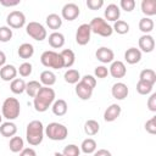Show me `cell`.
I'll return each mask as SVG.
<instances>
[{"label":"cell","mask_w":156,"mask_h":156,"mask_svg":"<svg viewBox=\"0 0 156 156\" xmlns=\"http://www.w3.org/2000/svg\"><path fill=\"white\" fill-rule=\"evenodd\" d=\"M55 90L50 87H41L39 89V91L37 93V95L34 96L33 104H34V108L38 112H45L49 110V107H51V105L55 101Z\"/></svg>","instance_id":"cell-1"},{"label":"cell","mask_w":156,"mask_h":156,"mask_svg":"<svg viewBox=\"0 0 156 156\" xmlns=\"http://www.w3.org/2000/svg\"><path fill=\"white\" fill-rule=\"evenodd\" d=\"M26 139L29 145L37 146L44 139V126L41 121L34 119L27 124L26 128Z\"/></svg>","instance_id":"cell-2"},{"label":"cell","mask_w":156,"mask_h":156,"mask_svg":"<svg viewBox=\"0 0 156 156\" xmlns=\"http://www.w3.org/2000/svg\"><path fill=\"white\" fill-rule=\"evenodd\" d=\"M21 105L16 98H6L1 106V115L7 121H13L20 116Z\"/></svg>","instance_id":"cell-3"},{"label":"cell","mask_w":156,"mask_h":156,"mask_svg":"<svg viewBox=\"0 0 156 156\" xmlns=\"http://www.w3.org/2000/svg\"><path fill=\"white\" fill-rule=\"evenodd\" d=\"M44 134L54 141H61L65 140L68 135V129L66 126L58 123V122H51L49 123L45 129H44Z\"/></svg>","instance_id":"cell-4"},{"label":"cell","mask_w":156,"mask_h":156,"mask_svg":"<svg viewBox=\"0 0 156 156\" xmlns=\"http://www.w3.org/2000/svg\"><path fill=\"white\" fill-rule=\"evenodd\" d=\"M40 62L43 66L52 69H60L63 68V60L60 55V52H56L54 50H46L40 56Z\"/></svg>","instance_id":"cell-5"},{"label":"cell","mask_w":156,"mask_h":156,"mask_svg":"<svg viewBox=\"0 0 156 156\" xmlns=\"http://www.w3.org/2000/svg\"><path fill=\"white\" fill-rule=\"evenodd\" d=\"M89 27H90V30L91 33H95L98 35H101V37H111L112 33H113V29H112V26H110L104 18L101 17H94L90 23H89Z\"/></svg>","instance_id":"cell-6"},{"label":"cell","mask_w":156,"mask_h":156,"mask_svg":"<svg viewBox=\"0 0 156 156\" xmlns=\"http://www.w3.org/2000/svg\"><path fill=\"white\" fill-rule=\"evenodd\" d=\"M26 32L30 38H33L37 41H43L44 39H46V35H48L45 27L41 23L35 22V21L29 22L26 26Z\"/></svg>","instance_id":"cell-7"},{"label":"cell","mask_w":156,"mask_h":156,"mask_svg":"<svg viewBox=\"0 0 156 156\" xmlns=\"http://www.w3.org/2000/svg\"><path fill=\"white\" fill-rule=\"evenodd\" d=\"M6 22H7V27H10L11 29H20L26 24V16L22 11L15 10L11 11L7 17H6Z\"/></svg>","instance_id":"cell-8"},{"label":"cell","mask_w":156,"mask_h":156,"mask_svg":"<svg viewBox=\"0 0 156 156\" xmlns=\"http://www.w3.org/2000/svg\"><path fill=\"white\" fill-rule=\"evenodd\" d=\"M90 35H91V30L89 27V23H83L78 27L77 32H76V41L78 45H87L90 41Z\"/></svg>","instance_id":"cell-9"},{"label":"cell","mask_w":156,"mask_h":156,"mask_svg":"<svg viewBox=\"0 0 156 156\" xmlns=\"http://www.w3.org/2000/svg\"><path fill=\"white\" fill-rule=\"evenodd\" d=\"M80 13L79 6L74 2H67L66 5H63L62 10H61V15L62 18L66 21H74Z\"/></svg>","instance_id":"cell-10"},{"label":"cell","mask_w":156,"mask_h":156,"mask_svg":"<svg viewBox=\"0 0 156 156\" xmlns=\"http://www.w3.org/2000/svg\"><path fill=\"white\" fill-rule=\"evenodd\" d=\"M139 50L143 52H152L155 49V39L150 34H143L139 38Z\"/></svg>","instance_id":"cell-11"},{"label":"cell","mask_w":156,"mask_h":156,"mask_svg":"<svg viewBox=\"0 0 156 156\" xmlns=\"http://www.w3.org/2000/svg\"><path fill=\"white\" fill-rule=\"evenodd\" d=\"M95 56L98 58V61H100L101 63H111L115 58V52L112 51V49L106 48V46H101L96 50Z\"/></svg>","instance_id":"cell-12"},{"label":"cell","mask_w":156,"mask_h":156,"mask_svg":"<svg viewBox=\"0 0 156 156\" xmlns=\"http://www.w3.org/2000/svg\"><path fill=\"white\" fill-rule=\"evenodd\" d=\"M111 94L117 100H124L128 96V94H129V89H128L127 84H124L122 82H117V83H115L112 85Z\"/></svg>","instance_id":"cell-13"},{"label":"cell","mask_w":156,"mask_h":156,"mask_svg":"<svg viewBox=\"0 0 156 156\" xmlns=\"http://www.w3.org/2000/svg\"><path fill=\"white\" fill-rule=\"evenodd\" d=\"M108 74H111L113 78H123L127 74L126 65L122 61H112L111 66L108 68Z\"/></svg>","instance_id":"cell-14"},{"label":"cell","mask_w":156,"mask_h":156,"mask_svg":"<svg viewBox=\"0 0 156 156\" xmlns=\"http://www.w3.org/2000/svg\"><path fill=\"white\" fill-rule=\"evenodd\" d=\"M122 112V108L118 104H111L104 112V119L106 122H113L116 121Z\"/></svg>","instance_id":"cell-15"},{"label":"cell","mask_w":156,"mask_h":156,"mask_svg":"<svg viewBox=\"0 0 156 156\" xmlns=\"http://www.w3.org/2000/svg\"><path fill=\"white\" fill-rule=\"evenodd\" d=\"M104 16L107 21H111V22H116L119 20V16H121V10H119V6H117L116 4H110L106 6L105 9V12H104ZM105 20V21H106Z\"/></svg>","instance_id":"cell-16"},{"label":"cell","mask_w":156,"mask_h":156,"mask_svg":"<svg viewBox=\"0 0 156 156\" xmlns=\"http://www.w3.org/2000/svg\"><path fill=\"white\" fill-rule=\"evenodd\" d=\"M17 76V68L13 65H5L0 68V78L5 82H12Z\"/></svg>","instance_id":"cell-17"},{"label":"cell","mask_w":156,"mask_h":156,"mask_svg":"<svg viewBox=\"0 0 156 156\" xmlns=\"http://www.w3.org/2000/svg\"><path fill=\"white\" fill-rule=\"evenodd\" d=\"M17 133V126L12 121H6L0 124V134L5 138H12Z\"/></svg>","instance_id":"cell-18"},{"label":"cell","mask_w":156,"mask_h":156,"mask_svg":"<svg viewBox=\"0 0 156 156\" xmlns=\"http://www.w3.org/2000/svg\"><path fill=\"white\" fill-rule=\"evenodd\" d=\"M124 60L129 65H135L141 60V51L136 48H129L124 52Z\"/></svg>","instance_id":"cell-19"},{"label":"cell","mask_w":156,"mask_h":156,"mask_svg":"<svg viewBox=\"0 0 156 156\" xmlns=\"http://www.w3.org/2000/svg\"><path fill=\"white\" fill-rule=\"evenodd\" d=\"M93 90H94V89L89 88L87 84H84V83L80 82V80L76 84V94H77L78 98L82 99V100H89V99L91 98V95H93Z\"/></svg>","instance_id":"cell-20"},{"label":"cell","mask_w":156,"mask_h":156,"mask_svg":"<svg viewBox=\"0 0 156 156\" xmlns=\"http://www.w3.org/2000/svg\"><path fill=\"white\" fill-rule=\"evenodd\" d=\"M51 110H52V113L61 117V116H65L68 111V105L67 102L63 100V99H58V100H55L54 104L51 105Z\"/></svg>","instance_id":"cell-21"},{"label":"cell","mask_w":156,"mask_h":156,"mask_svg":"<svg viewBox=\"0 0 156 156\" xmlns=\"http://www.w3.org/2000/svg\"><path fill=\"white\" fill-rule=\"evenodd\" d=\"M49 45L54 49H60L65 45V35L60 32H52L49 35Z\"/></svg>","instance_id":"cell-22"},{"label":"cell","mask_w":156,"mask_h":156,"mask_svg":"<svg viewBox=\"0 0 156 156\" xmlns=\"http://www.w3.org/2000/svg\"><path fill=\"white\" fill-rule=\"evenodd\" d=\"M140 7H141V12L146 17L156 15V0H143Z\"/></svg>","instance_id":"cell-23"},{"label":"cell","mask_w":156,"mask_h":156,"mask_svg":"<svg viewBox=\"0 0 156 156\" xmlns=\"http://www.w3.org/2000/svg\"><path fill=\"white\" fill-rule=\"evenodd\" d=\"M62 60H63V67L65 68H69L74 65L76 62V55L73 52V50L71 49H63L61 52H60Z\"/></svg>","instance_id":"cell-24"},{"label":"cell","mask_w":156,"mask_h":156,"mask_svg":"<svg viewBox=\"0 0 156 156\" xmlns=\"http://www.w3.org/2000/svg\"><path fill=\"white\" fill-rule=\"evenodd\" d=\"M17 54L21 58H30L33 55H34V46L29 43H23L18 46V50H17Z\"/></svg>","instance_id":"cell-25"},{"label":"cell","mask_w":156,"mask_h":156,"mask_svg":"<svg viewBox=\"0 0 156 156\" xmlns=\"http://www.w3.org/2000/svg\"><path fill=\"white\" fill-rule=\"evenodd\" d=\"M40 83L44 84V87H51L56 83V74L50 71V69H45L40 73Z\"/></svg>","instance_id":"cell-26"},{"label":"cell","mask_w":156,"mask_h":156,"mask_svg":"<svg viewBox=\"0 0 156 156\" xmlns=\"http://www.w3.org/2000/svg\"><path fill=\"white\" fill-rule=\"evenodd\" d=\"M96 147H98V144L96 141L93 139V138H87L82 141L80 144V150L85 154V155H90V154H94L96 151Z\"/></svg>","instance_id":"cell-27"},{"label":"cell","mask_w":156,"mask_h":156,"mask_svg":"<svg viewBox=\"0 0 156 156\" xmlns=\"http://www.w3.org/2000/svg\"><path fill=\"white\" fill-rule=\"evenodd\" d=\"M45 22H46V26H48L50 29L55 30V32H56V29H58V28L62 26V18H61V16H58L57 13H50V15L46 17Z\"/></svg>","instance_id":"cell-28"},{"label":"cell","mask_w":156,"mask_h":156,"mask_svg":"<svg viewBox=\"0 0 156 156\" xmlns=\"http://www.w3.org/2000/svg\"><path fill=\"white\" fill-rule=\"evenodd\" d=\"M9 147L12 152L17 154V152H21L23 149H24V141L21 136H12L10 139V143H9Z\"/></svg>","instance_id":"cell-29"},{"label":"cell","mask_w":156,"mask_h":156,"mask_svg":"<svg viewBox=\"0 0 156 156\" xmlns=\"http://www.w3.org/2000/svg\"><path fill=\"white\" fill-rule=\"evenodd\" d=\"M63 78L68 84H77L80 80V73H79V71H77L74 68H69L65 72Z\"/></svg>","instance_id":"cell-30"},{"label":"cell","mask_w":156,"mask_h":156,"mask_svg":"<svg viewBox=\"0 0 156 156\" xmlns=\"http://www.w3.org/2000/svg\"><path fill=\"white\" fill-rule=\"evenodd\" d=\"M99 129H100V126H99L98 121H95V119H88L84 123V132L89 136H93V135L98 134Z\"/></svg>","instance_id":"cell-31"},{"label":"cell","mask_w":156,"mask_h":156,"mask_svg":"<svg viewBox=\"0 0 156 156\" xmlns=\"http://www.w3.org/2000/svg\"><path fill=\"white\" fill-rule=\"evenodd\" d=\"M155 27V23L154 21L150 18V17H143L140 21H139V29L144 33V34H149L152 32Z\"/></svg>","instance_id":"cell-32"},{"label":"cell","mask_w":156,"mask_h":156,"mask_svg":"<svg viewBox=\"0 0 156 156\" xmlns=\"http://www.w3.org/2000/svg\"><path fill=\"white\" fill-rule=\"evenodd\" d=\"M10 89L13 94H22L26 91V82L22 78H15L10 84Z\"/></svg>","instance_id":"cell-33"},{"label":"cell","mask_w":156,"mask_h":156,"mask_svg":"<svg viewBox=\"0 0 156 156\" xmlns=\"http://www.w3.org/2000/svg\"><path fill=\"white\" fill-rule=\"evenodd\" d=\"M139 79L140 80H144V82H147V83H150V84L154 85L156 83V73L151 68H145V69H143L140 72Z\"/></svg>","instance_id":"cell-34"},{"label":"cell","mask_w":156,"mask_h":156,"mask_svg":"<svg viewBox=\"0 0 156 156\" xmlns=\"http://www.w3.org/2000/svg\"><path fill=\"white\" fill-rule=\"evenodd\" d=\"M41 87L43 85H41L40 82H38V80H29L28 83H26V93L28 94V96L34 98Z\"/></svg>","instance_id":"cell-35"},{"label":"cell","mask_w":156,"mask_h":156,"mask_svg":"<svg viewBox=\"0 0 156 156\" xmlns=\"http://www.w3.org/2000/svg\"><path fill=\"white\" fill-rule=\"evenodd\" d=\"M112 29H113V32H116L117 34L123 35V34H127V33L129 32V24H128L126 21H123V20H118V21H116V22L113 23Z\"/></svg>","instance_id":"cell-36"},{"label":"cell","mask_w":156,"mask_h":156,"mask_svg":"<svg viewBox=\"0 0 156 156\" xmlns=\"http://www.w3.org/2000/svg\"><path fill=\"white\" fill-rule=\"evenodd\" d=\"M152 88H154L152 84H150L147 82H144V80H140V79L136 83V91L140 95H149L152 91Z\"/></svg>","instance_id":"cell-37"},{"label":"cell","mask_w":156,"mask_h":156,"mask_svg":"<svg viewBox=\"0 0 156 156\" xmlns=\"http://www.w3.org/2000/svg\"><path fill=\"white\" fill-rule=\"evenodd\" d=\"M63 156H80V149L76 144H68L61 152Z\"/></svg>","instance_id":"cell-38"},{"label":"cell","mask_w":156,"mask_h":156,"mask_svg":"<svg viewBox=\"0 0 156 156\" xmlns=\"http://www.w3.org/2000/svg\"><path fill=\"white\" fill-rule=\"evenodd\" d=\"M12 35H13V33H12V29L10 27H7V26L0 27V41L1 43L10 41L12 39Z\"/></svg>","instance_id":"cell-39"},{"label":"cell","mask_w":156,"mask_h":156,"mask_svg":"<svg viewBox=\"0 0 156 156\" xmlns=\"http://www.w3.org/2000/svg\"><path fill=\"white\" fill-rule=\"evenodd\" d=\"M32 69H33L32 63H29V62H23V63L20 65V67H18V69H17V73H20L21 77H29V76L32 74Z\"/></svg>","instance_id":"cell-40"},{"label":"cell","mask_w":156,"mask_h":156,"mask_svg":"<svg viewBox=\"0 0 156 156\" xmlns=\"http://www.w3.org/2000/svg\"><path fill=\"white\" fill-rule=\"evenodd\" d=\"M145 130L149 134H152V135L156 134V116L151 117L145 122Z\"/></svg>","instance_id":"cell-41"},{"label":"cell","mask_w":156,"mask_h":156,"mask_svg":"<svg viewBox=\"0 0 156 156\" xmlns=\"http://www.w3.org/2000/svg\"><path fill=\"white\" fill-rule=\"evenodd\" d=\"M94 74H95L96 78H101V79L102 78H106L108 76V68L106 66H104V65L96 66L95 69H94Z\"/></svg>","instance_id":"cell-42"},{"label":"cell","mask_w":156,"mask_h":156,"mask_svg":"<svg viewBox=\"0 0 156 156\" xmlns=\"http://www.w3.org/2000/svg\"><path fill=\"white\" fill-rule=\"evenodd\" d=\"M119 6L126 12H132L134 10V7H135V1L134 0H121Z\"/></svg>","instance_id":"cell-43"},{"label":"cell","mask_w":156,"mask_h":156,"mask_svg":"<svg viewBox=\"0 0 156 156\" xmlns=\"http://www.w3.org/2000/svg\"><path fill=\"white\" fill-rule=\"evenodd\" d=\"M80 82H83L84 84H87L89 88H91V89H94L95 88V85H96V78L94 77V76H91V74H85V76H83L82 78H80Z\"/></svg>","instance_id":"cell-44"},{"label":"cell","mask_w":156,"mask_h":156,"mask_svg":"<svg viewBox=\"0 0 156 156\" xmlns=\"http://www.w3.org/2000/svg\"><path fill=\"white\" fill-rule=\"evenodd\" d=\"M87 6L93 11L99 10L104 6V0H87Z\"/></svg>","instance_id":"cell-45"},{"label":"cell","mask_w":156,"mask_h":156,"mask_svg":"<svg viewBox=\"0 0 156 156\" xmlns=\"http://www.w3.org/2000/svg\"><path fill=\"white\" fill-rule=\"evenodd\" d=\"M147 108L152 112H156V93H152L147 99Z\"/></svg>","instance_id":"cell-46"},{"label":"cell","mask_w":156,"mask_h":156,"mask_svg":"<svg viewBox=\"0 0 156 156\" xmlns=\"http://www.w3.org/2000/svg\"><path fill=\"white\" fill-rule=\"evenodd\" d=\"M20 2H21V0H0V4H1L2 6H6V7L17 6Z\"/></svg>","instance_id":"cell-47"},{"label":"cell","mask_w":156,"mask_h":156,"mask_svg":"<svg viewBox=\"0 0 156 156\" xmlns=\"http://www.w3.org/2000/svg\"><path fill=\"white\" fill-rule=\"evenodd\" d=\"M20 156H37V152L32 147H24L21 152H20Z\"/></svg>","instance_id":"cell-48"},{"label":"cell","mask_w":156,"mask_h":156,"mask_svg":"<svg viewBox=\"0 0 156 156\" xmlns=\"http://www.w3.org/2000/svg\"><path fill=\"white\" fill-rule=\"evenodd\" d=\"M93 156H112V154L106 149H100V150H96Z\"/></svg>","instance_id":"cell-49"},{"label":"cell","mask_w":156,"mask_h":156,"mask_svg":"<svg viewBox=\"0 0 156 156\" xmlns=\"http://www.w3.org/2000/svg\"><path fill=\"white\" fill-rule=\"evenodd\" d=\"M5 65H6V55H5L4 51L0 50V68L2 66H5Z\"/></svg>","instance_id":"cell-50"},{"label":"cell","mask_w":156,"mask_h":156,"mask_svg":"<svg viewBox=\"0 0 156 156\" xmlns=\"http://www.w3.org/2000/svg\"><path fill=\"white\" fill-rule=\"evenodd\" d=\"M54 156H63V155H62L61 152H55V154H54Z\"/></svg>","instance_id":"cell-51"},{"label":"cell","mask_w":156,"mask_h":156,"mask_svg":"<svg viewBox=\"0 0 156 156\" xmlns=\"http://www.w3.org/2000/svg\"><path fill=\"white\" fill-rule=\"evenodd\" d=\"M1 119H2V115L0 113V124H1Z\"/></svg>","instance_id":"cell-52"},{"label":"cell","mask_w":156,"mask_h":156,"mask_svg":"<svg viewBox=\"0 0 156 156\" xmlns=\"http://www.w3.org/2000/svg\"><path fill=\"white\" fill-rule=\"evenodd\" d=\"M85 156H88V155H85Z\"/></svg>","instance_id":"cell-53"}]
</instances>
